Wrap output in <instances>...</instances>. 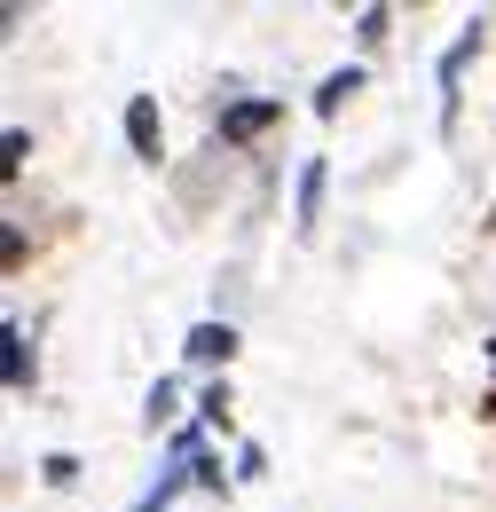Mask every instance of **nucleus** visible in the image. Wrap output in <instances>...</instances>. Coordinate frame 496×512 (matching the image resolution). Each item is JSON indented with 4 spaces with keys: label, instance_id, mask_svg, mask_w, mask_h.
I'll return each mask as SVG.
<instances>
[{
    "label": "nucleus",
    "instance_id": "f257e3e1",
    "mask_svg": "<svg viewBox=\"0 0 496 512\" xmlns=\"http://www.w3.org/2000/svg\"><path fill=\"white\" fill-rule=\"evenodd\" d=\"M276 127V103H237V111H221V142H252V134Z\"/></svg>",
    "mask_w": 496,
    "mask_h": 512
},
{
    "label": "nucleus",
    "instance_id": "f03ea898",
    "mask_svg": "<svg viewBox=\"0 0 496 512\" xmlns=\"http://www.w3.org/2000/svg\"><path fill=\"white\" fill-rule=\"evenodd\" d=\"M126 142H134V158H158V103L150 95L126 103Z\"/></svg>",
    "mask_w": 496,
    "mask_h": 512
},
{
    "label": "nucleus",
    "instance_id": "7ed1b4c3",
    "mask_svg": "<svg viewBox=\"0 0 496 512\" xmlns=\"http://www.w3.org/2000/svg\"><path fill=\"white\" fill-rule=\"evenodd\" d=\"M189 355H197V363H229V355H237V331H229V323H197V331H189Z\"/></svg>",
    "mask_w": 496,
    "mask_h": 512
},
{
    "label": "nucleus",
    "instance_id": "20e7f679",
    "mask_svg": "<svg viewBox=\"0 0 496 512\" xmlns=\"http://www.w3.org/2000/svg\"><path fill=\"white\" fill-rule=\"evenodd\" d=\"M0 371H8V386H16V394L32 386V355H24V331H16V323L0 331Z\"/></svg>",
    "mask_w": 496,
    "mask_h": 512
},
{
    "label": "nucleus",
    "instance_id": "39448f33",
    "mask_svg": "<svg viewBox=\"0 0 496 512\" xmlns=\"http://www.w3.org/2000/svg\"><path fill=\"white\" fill-rule=\"evenodd\" d=\"M355 87H363V71H331V79H323V95H315V111L331 119V111H339V103H347Z\"/></svg>",
    "mask_w": 496,
    "mask_h": 512
},
{
    "label": "nucleus",
    "instance_id": "423d86ee",
    "mask_svg": "<svg viewBox=\"0 0 496 512\" xmlns=\"http://www.w3.org/2000/svg\"><path fill=\"white\" fill-rule=\"evenodd\" d=\"M24 150H32V134H24V127L0 134V174H24Z\"/></svg>",
    "mask_w": 496,
    "mask_h": 512
},
{
    "label": "nucleus",
    "instance_id": "0eeeda50",
    "mask_svg": "<svg viewBox=\"0 0 496 512\" xmlns=\"http://www.w3.org/2000/svg\"><path fill=\"white\" fill-rule=\"evenodd\" d=\"M315 205H323V166L300 174V229H315Z\"/></svg>",
    "mask_w": 496,
    "mask_h": 512
}]
</instances>
